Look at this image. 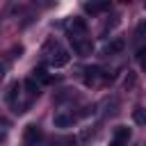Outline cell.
<instances>
[{
    "label": "cell",
    "instance_id": "cell-10",
    "mask_svg": "<svg viewBox=\"0 0 146 146\" xmlns=\"http://www.w3.org/2000/svg\"><path fill=\"white\" fill-rule=\"evenodd\" d=\"M32 78H34V80H39V82H43V84L52 82V78H50V75H48L43 68H34V71H32Z\"/></svg>",
    "mask_w": 146,
    "mask_h": 146
},
{
    "label": "cell",
    "instance_id": "cell-2",
    "mask_svg": "<svg viewBox=\"0 0 146 146\" xmlns=\"http://www.w3.org/2000/svg\"><path fill=\"white\" fill-rule=\"evenodd\" d=\"M41 130H39V125H27L25 128V135H23V139H25V144L27 146H36L39 141H41Z\"/></svg>",
    "mask_w": 146,
    "mask_h": 146
},
{
    "label": "cell",
    "instance_id": "cell-22",
    "mask_svg": "<svg viewBox=\"0 0 146 146\" xmlns=\"http://www.w3.org/2000/svg\"><path fill=\"white\" fill-rule=\"evenodd\" d=\"M144 7H146V2H144Z\"/></svg>",
    "mask_w": 146,
    "mask_h": 146
},
{
    "label": "cell",
    "instance_id": "cell-1",
    "mask_svg": "<svg viewBox=\"0 0 146 146\" xmlns=\"http://www.w3.org/2000/svg\"><path fill=\"white\" fill-rule=\"evenodd\" d=\"M68 59H71V55H68V50H64V48H55V52L50 55V64L55 66V68H59V66H66L68 64Z\"/></svg>",
    "mask_w": 146,
    "mask_h": 146
},
{
    "label": "cell",
    "instance_id": "cell-19",
    "mask_svg": "<svg viewBox=\"0 0 146 146\" xmlns=\"http://www.w3.org/2000/svg\"><path fill=\"white\" fill-rule=\"evenodd\" d=\"M110 146H123V141H119V139H112V144Z\"/></svg>",
    "mask_w": 146,
    "mask_h": 146
},
{
    "label": "cell",
    "instance_id": "cell-7",
    "mask_svg": "<svg viewBox=\"0 0 146 146\" xmlns=\"http://www.w3.org/2000/svg\"><path fill=\"white\" fill-rule=\"evenodd\" d=\"M23 87H25V91H27L30 96H39V82H36L34 78H27V80L23 82Z\"/></svg>",
    "mask_w": 146,
    "mask_h": 146
},
{
    "label": "cell",
    "instance_id": "cell-18",
    "mask_svg": "<svg viewBox=\"0 0 146 146\" xmlns=\"http://www.w3.org/2000/svg\"><path fill=\"white\" fill-rule=\"evenodd\" d=\"M123 84H125V87H132V84H135V75H130V78H125V82H123Z\"/></svg>",
    "mask_w": 146,
    "mask_h": 146
},
{
    "label": "cell",
    "instance_id": "cell-9",
    "mask_svg": "<svg viewBox=\"0 0 146 146\" xmlns=\"http://www.w3.org/2000/svg\"><path fill=\"white\" fill-rule=\"evenodd\" d=\"M123 46H125V43H123V39H114V41H112V43H110V46L105 48V52H107V55L121 52V50H123Z\"/></svg>",
    "mask_w": 146,
    "mask_h": 146
},
{
    "label": "cell",
    "instance_id": "cell-6",
    "mask_svg": "<svg viewBox=\"0 0 146 146\" xmlns=\"http://www.w3.org/2000/svg\"><path fill=\"white\" fill-rule=\"evenodd\" d=\"M130 128H125V125H119L116 130H114V139H119V141H123V144H128V139H130Z\"/></svg>",
    "mask_w": 146,
    "mask_h": 146
},
{
    "label": "cell",
    "instance_id": "cell-14",
    "mask_svg": "<svg viewBox=\"0 0 146 146\" xmlns=\"http://www.w3.org/2000/svg\"><path fill=\"white\" fill-rule=\"evenodd\" d=\"M62 146H78V137H71V135L64 137L62 139Z\"/></svg>",
    "mask_w": 146,
    "mask_h": 146
},
{
    "label": "cell",
    "instance_id": "cell-5",
    "mask_svg": "<svg viewBox=\"0 0 146 146\" xmlns=\"http://www.w3.org/2000/svg\"><path fill=\"white\" fill-rule=\"evenodd\" d=\"M84 9H87L89 14H98V11L110 9V2H84Z\"/></svg>",
    "mask_w": 146,
    "mask_h": 146
},
{
    "label": "cell",
    "instance_id": "cell-3",
    "mask_svg": "<svg viewBox=\"0 0 146 146\" xmlns=\"http://www.w3.org/2000/svg\"><path fill=\"white\" fill-rule=\"evenodd\" d=\"M71 41H73V50H75L78 55H87V52L91 50V43H89V41H82L80 36H71Z\"/></svg>",
    "mask_w": 146,
    "mask_h": 146
},
{
    "label": "cell",
    "instance_id": "cell-13",
    "mask_svg": "<svg viewBox=\"0 0 146 146\" xmlns=\"http://www.w3.org/2000/svg\"><path fill=\"white\" fill-rule=\"evenodd\" d=\"M84 73H87V75H84V80H87V82H94V80L98 78L100 68H98V66H89V68H84Z\"/></svg>",
    "mask_w": 146,
    "mask_h": 146
},
{
    "label": "cell",
    "instance_id": "cell-8",
    "mask_svg": "<svg viewBox=\"0 0 146 146\" xmlns=\"http://www.w3.org/2000/svg\"><path fill=\"white\" fill-rule=\"evenodd\" d=\"M55 125H57V128H71V125H73V116H68V114H57V116H55Z\"/></svg>",
    "mask_w": 146,
    "mask_h": 146
},
{
    "label": "cell",
    "instance_id": "cell-17",
    "mask_svg": "<svg viewBox=\"0 0 146 146\" xmlns=\"http://www.w3.org/2000/svg\"><path fill=\"white\" fill-rule=\"evenodd\" d=\"M137 59H139V62H144V59H146V46H141V48L137 50Z\"/></svg>",
    "mask_w": 146,
    "mask_h": 146
},
{
    "label": "cell",
    "instance_id": "cell-4",
    "mask_svg": "<svg viewBox=\"0 0 146 146\" xmlns=\"http://www.w3.org/2000/svg\"><path fill=\"white\" fill-rule=\"evenodd\" d=\"M71 34H73V36L87 34V23H84L82 18H73V23H71Z\"/></svg>",
    "mask_w": 146,
    "mask_h": 146
},
{
    "label": "cell",
    "instance_id": "cell-20",
    "mask_svg": "<svg viewBox=\"0 0 146 146\" xmlns=\"http://www.w3.org/2000/svg\"><path fill=\"white\" fill-rule=\"evenodd\" d=\"M2 78H5V66H0V82H2Z\"/></svg>",
    "mask_w": 146,
    "mask_h": 146
},
{
    "label": "cell",
    "instance_id": "cell-21",
    "mask_svg": "<svg viewBox=\"0 0 146 146\" xmlns=\"http://www.w3.org/2000/svg\"><path fill=\"white\" fill-rule=\"evenodd\" d=\"M141 71H144V73H146V59H144V62H141Z\"/></svg>",
    "mask_w": 146,
    "mask_h": 146
},
{
    "label": "cell",
    "instance_id": "cell-12",
    "mask_svg": "<svg viewBox=\"0 0 146 146\" xmlns=\"http://www.w3.org/2000/svg\"><path fill=\"white\" fill-rule=\"evenodd\" d=\"M132 119H135V123L146 125V110H144V107H137V110L132 112Z\"/></svg>",
    "mask_w": 146,
    "mask_h": 146
},
{
    "label": "cell",
    "instance_id": "cell-16",
    "mask_svg": "<svg viewBox=\"0 0 146 146\" xmlns=\"http://www.w3.org/2000/svg\"><path fill=\"white\" fill-rule=\"evenodd\" d=\"M21 52H23V48L18 46V48H11V52H9V59H16V57H21Z\"/></svg>",
    "mask_w": 146,
    "mask_h": 146
},
{
    "label": "cell",
    "instance_id": "cell-11",
    "mask_svg": "<svg viewBox=\"0 0 146 146\" xmlns=\"http://www.w3.org/2000/svg\"><path fill=\"white\" fill-rule=\"evenodd\" d=\"M18 91H21V84H18V82H11V84H9V91H7V103H16Z\"/></svg>",
    "mask_w": 146,
    "mask_h": 146
},
{
    "label": "cell",
    "instance_id": "cell-15",
    "mask_svg": "<svg viewBox=\"0 0 146 146\" xmlns=\"http://www.w3.org/2000/svg\"><path fill=\"white\" fill-rule=\"evenodd\" d=\"M137 36H141V39L146 36V21H141V23L137 25Z\"/></svg>",
    "mask_w": 146,
    "mask_h": 146
}]
</instances>
